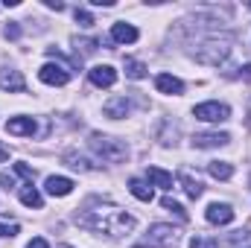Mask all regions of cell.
Wrapping results in <instances>:
<instances>
[{"label":"cell","mask_w":251,"mask_h":248,"mask_svg":"<svg viewBox=\"0 0 251 248\" xmlns=\"http://www.w3.org/2000/svg\"><path fill=\"white\" fill-rule=\"evenodd\" d=\"M38 79H41L44 85L62 88V85H67V82H70V73H67V67H62V64L47 62L44 67H41V70H38Z\"/></svg>","instance_id":"cell-6"},{"label":"cell","mask_w":251,"mask_h":248,"mask_svg":"<svg viewBox=\"0 0 251 248\" xmlns=\"http://www.w3.org/2000/svg\"><path fill=\"white\" fill-rule=\"evenodd\" d=\"M64 164L73 167V170H97L94 164H88V161H85L82 155H76V152H67V155H64Z\"/></svg>","instance_id":"cell-22"},{"label":"cell","mask_w":251,"mask_h":248,"mask_svg":"<svg viewBox=\"0 0 251 248\" xmlns=\"http://www.w3.org/2000/svg\"><path fill=\"white\" fill-rule=\"evenodd\" d=\"M140 248H178V231H176L173 225L158 222V225L149 228V234H146V240L140 243Z\"/></svg>","instance_id":"cell-3"},{"label":"cell","mask_w":251,"mask_h":248,"mask_svg":"<svg viewBox=\"0 0 251 248\" xmlns=\"http://www.w3.org/2000/svg\"><path fill=\"white\" fill-rule=\"evenodd\" d=\"M76 24H79V26H94V18H91L85 9H76Z\"/></svg>","instance_id":"cell-28"},{"label":"cell","mask_w":251,"mask_h":248,"mask_svg":"<svg viewBox=\"0 0 251 248\" xmlns=\"http://www.w3.org/2000/svg\"><path fill=\"white\" fill-rule=\"evenodd\" d=\"M105 117H111V120H120V117H126L128 111H131V105H128V99L126 97H114V99H108L105 102Z\"/></svg>","instance_id":"cell-14"},{"label":"cell","mask_w":251,"mask_h":248,"mask_svg":"<svg viewBox=\"0 0 251 248\" xmlns=\"http://www.w3.org/2000/svg\"><path fill=\"white\" fill-rule=\"evenodd\" d=\"M111 38H114L117 44H134V41H137V29H134L131 24L120 21V24L111 26Z\"/></svg>","instance_id":"cell-13"},{"label":"cell","mask_w":251,"mask_h":248,"mask_svg":"<svg viewBox=\"0 0 251 248\" xmlns=\"http://www.w3.org/2000/svg\"><path fill=\"white\" fill-rule=\"evenodd\" d=\"M18 35H21V26H18V24L6 26V38H18Z\"/></svg>","instance_id":"cell-30"},{"label":"cell","mask_w":251,"mask_h":248,"mask_svg":"<svg viewBox=\"0 0 251 248\" xmlns=\"http://www.w3.org/2000/svg\"><path fill=\"white\" fill-rule=\"evenodd\" d=\"M128 190H131V196L134 198H140V201H152L155 198V190L149 181H143V178H131L128 181Z\"/></svg>","instance_id":"cell-16"},{"label":"cell","mask_w":251,"mask_h":248,"mask_svg":"<svg viewBox=\"0 0 251 248\" xmlns=\"http://www.w3.org/2000/svg\"><path fill=\"white\" fill-rule=\"evenodd\" d=\"M6 158H9V149H6V146L0 143V161H6Z\"/></svg>","instance_id":"cell-33"},{"label":"cell","mask_w":251,"mask_h":248,"mask_svg":"<svg viewBox=\"0 0 251 248\" xmlns=\"http://www.w3.org/2000/svg\"><path fill=\"white\" fill-rule=\"evenodd\" d=\"M44 3H47L50 9H56V12H62L64 9V3H59V0H44Z\"/></svg>","instance_id":"cell-32"},{"label":"cell","mask_w":251,"mask_h":248,"mask_svg":"<svg viewBox=\"0 0 251 248\" xmlns=\"http://www.w3.org/2000/svg\"><path fill=\"white\" fill-rule=\"evenodd\" d=\"M193 114L199 120H204V123H225L231 117V108L225 102H201V105L193 108Z\"/></svg>","instance_id":"cell-5"},{"label":"cell","mask_w":251,"mask_h":248,"mask_svg":"<svg viewBox=\"0 0 251 248\" xmlns=\"http://www.w3.org/2000/svg\"><path fill=\"white\" fill-rule=\"evenodd\" d=\"M228 53H231V44L228 41H204L196 50V59L201 64H219V62L228 59Z\"/></svg>","instance_id":"cell-4"},{"label":"cell","mask_w":251,"mask_h":248,"mask_svg":"<svg viewBox=\"0 0 251 248\" xmlns=\"http://www.w3.org/2000/svg\"><path fill=\"white\" fill-rule=\"evenodd\" d=\"M178 181H181V187H184V193H187L190 198H199V196L204 193L201 181H196V178H193V175H187V173H181V175H178Z\"/></svg>","instance_id":"cell-19"},{"label":"cell","mask_w":251,"mask_h":248,"mask_svg":"<svg viewBox=\"0 0 251 248\" xmlns=\"http://www.w3.org/2000/svg\"><path fill=\"white\" fill-rule=\"evenodd\" d=\"M21 228H18V222H12V219H0V237H15Z\"/></svg>","instance_id":"cell-25"},{"label":"cell","mask_w":251,"mask_h":248,"mask_svg":"<svg viewBox=\"0 0 251 248\" xmlns=\"http://www.w3.org/2000/svg\"><path fill=\"white\" fill-rule=\"evenodd\" d=\"M155 88H158L161 94H170V97L184 94V82H181V79H176V76H170V73H161V76L155 79Z\"/></svg>","instance_id":"cell-10"},{"label":"cell","mask_w":251,"mask_h":248,"mask_svg":"<svg viewBox=\"0 0 251 248\" xmlns=\"http://www.w3.org/2000/svg\"><path fill=\"white\" fill-rule=\"evenodd\" d=\"M228 140H231V134H225V131H210V134H196V137H193V146L210 149V146H225Z\"/></svg>","instance_id":"cell-11"},{"label":"cell","mask_w":251,"mask_h":248,"mask_svg":"<svg viewBox=\"0 0 251 248\" xmlns=\"http://www.w3.org/2000/svg\"><path fill=\"white\" fill-rule=\"evenodd\" d=\"M0 88L3 91H9V94H24L26 91V82H24V76H21V70H0Z\"/></svg>","instance_id":"cell-9"},{"label":"cell","mask_w":251,"mask_h":248,"mask_svg":"<svg viewBox=\"0 0 251 248\" xmlns=\"http://www.w3.org/2000/svg\"><path fill=\"white\" fill-rule=\"evenodd\" d=\"M190 248H219V243L210 240V237H193L190 240Z\"/></svg>","instance_id":"cell-26"},{"label":"cell","mask_w":251,"mask_h":248,"mask_svg":"<svg viewBox=\"0 0 251 248\" xmlns=\"http://www.w3.org/2000/svg\"><path fill=\"white\" fill-rule=\"evenodd\" d=\"M126 76L128 79H143L146 76V64L134 62V59H126Z\"/></svg>","instance_id":"cell-23"},{"label":"cell","mask_w":251,"mask_h":248,"mask_svg":"<svg viewBox=\"0 0 251 248\" xmlns=\"http://www.w3.org/2000/svg\"><path fill=\"white\" fill-rule=\"evenodd\" d=\"M0 187H6V190H9V187H15V178H12L9 173H0Z\"/></svg>","instance_id":"cell-29"},{"label":"cell","mask_w":251,"mask_h":248,"mask_svg":"<svg viewBox=\"0 0 251 248\" xmlns=\"http://www.w3.org/2000/svg\"><path fill=\"white\" fill-rule=\"evenodd\" d=\"M88 76H91V82H94L97 88H111V85L117 82V70H114L111 64H97V67L88 70Z\"/></svg>","instance_id":"cell-8"},{"label":"cell","mask_w":251,"mask_h":248,"mask_svg":"<svg viewBox=\"0 0 251 248\" xmlns=\"http://www.w3.org/2000/svg\"><path fill=\"white\" fill-rule=\"evenodd\" d=\"M243 76H246V79H251V64H246V67H243Z\"/></svg>","instance_id":"cell-34"},{"label":"cell","mask_w":251,"mask_h":248,"mask_svg":"<svg viewBox=\"0 0 251 248\" xmlns=\"http://www.w3.org/2000/svg\"><path fill=\"white\" fill-rule=\"evenodd\" d=\"M18 198L26 204V207H41V193L35 190L32 184H26V187H21V193H18Z\"/></svg>","instance_id":"cell-20"},{"label":"cell","mask_w":251,"mask_h":248,"mask_svg":"<svg viewBox=\"0 0 251 248\" xmlns=\"http://www.w3.org/2000/svg\"><path fill=\"white\" fill-rule=\"evenodd\" d=\"M73 47H76V50L82 47V53H94V50L100 47V41H94V38H73Z\"/></svg>","instance_id":"cell-24"},{"label":"cell","mask_w":251,"mask_h":248,"mask_svg":"<svg viewBox=\"0 0 251 248\" xmlns=\"http://www.w3.org/2000/svg\"><path fill=\"white\" fill-rule=\"evenodd\" d=\"M15 173H18V175H24V178H26L29 184L35 181V170H32L29 164H15Z\"/></svg>","instance_id":"cell-27"},{"label":"cell","mask_w":251,"mask_h":248,"mask_svg":"<svg viewBox=\"0 0 251 248\" xmlns=\"http://www.w3.org/2000/svg\"><path fill=\"white\" fill-rule=\"evenodd\" d=\"M62 248H67V246H62Z\"/></svg>","instance_id":"cell-35"},{"label":"cell","mask_w":251,"mask_h":248,"mask_svg":"<svg viewBox=\"0 0 251 248\" xmlns=\"http://www.w3.org/2000/svg\"><path fill=\"white\" fill-rule=\"evenodd\" d=\"M91 149H94L102 161H108V164H120V161L128 158V146H126L123 140L105 137V134H91Z\"/></svg>","instance_id":"cell-2"},{"label":"cell","mask_w":251,"mask_h":248,"mask_svg":"<svg viewBox=\"0 0 251 248\" xmlns=\"http://www.w3.org/2000/svg\"><path fill=\"white\" fill-rule=\"evenodd\" d=\"M207 173H210L213 178H219V181H228V178L234 175V167H231L228 161H210V164H207Z\"/></svg>","instance_id":"cell-18"},{"label":"cell","mask_w":251,"mask_h":248,"mask_svg":"<svg viewBox=\"0 0 251 248\" xmlns=\"http://www.w3.org/2000/svg\"><path fill=\"white\" fill-rule=\"evenodd\" d=\"M26 248H50V246H47V240H41V237H35V240H32V243H29Z\"/></svg>","instance_id":"cell-31"},{"label":"cell","mask_w":251,"mask_h":248,"mask_svg":"<svg viewBox=\"0 0 251 248\" xmlns=\"http://www.w3.org/2000/svg\"><path fill=\"white\" fill-rule=\"evenodd\" d=\"M204 219L210 225H228V222H234V207L231 204H222V201H213V204H207Z\"/></svg>","instance_id":"cell-7"},{"label":"cell","mask_w":251,"mask_h":248,"mask_svg":"<svg viewBox=\"0 0 251 248\" xmlns=\"http://www.w3.org/2000/svg\"><path fill=\"white\" fill-rule=\"evenodd\" d=\"M44 187H47V193H50V196H67V193L73 190V181H70V178H64V175H50Z\"/></svg>","instance_id":"cell-17"},{"label":"cell","mask_w":251,"mask_h":248,"mask_svg":"<svg viewBox=\"0 0 251 248\" xmlns=\"http://www.w3.org/2000/svg\"><path fill=\"white\" fill-rule=\"evenodd\" d=\"M6 131H9V134L32 137V134H35V120H32V117H12V120L6 123Z\"/></svg>","instance_id":"cell-12"},{"label":"cell","mask_w":251,"mask_h":248,"mask_svg":"<svg viewBox=\"0 0 251 248\" xmlns=\"http://www.w3.org/2000/svg\"><path fill=\"white\" fill-rule=\"evenodd\" d=\"M146 178H149V184H155V187H161V190H173V175L167 173V170H161V167H149L146 170Z\"/></svg>","instance_id":"cell-15"},{"label":"cell","mask_w":251,"mask_h":248,"mask_svg":"<svg viewBox=\"0 0 251 248\" xmlns=\"http://www.w3.org/2000/svg\"><path fill=\"white\" fill-rule=\"evenodd\" d=\"M76 222L82 228H91L97 234H111V237L128 234L134 228V216L108 201H88V207L76 213Z\"/></svg>","instance_id":"cell-1"},{"label":"cell","mask_w":251,"mask_h":248,"mask_svg":"<svg viewBox=\"0 0 251 248\" xmlns=\"http://www.w3.org/2000/svg\"><path fill=\"white\" fill-rule=\"evenodd\" d=\"M161 204H164V210H170V213H176L181 222H187V210H184V207H181L173 196H164V198H161Z\"/></svg>","instance_id":"cell-21"}]
</instances>
